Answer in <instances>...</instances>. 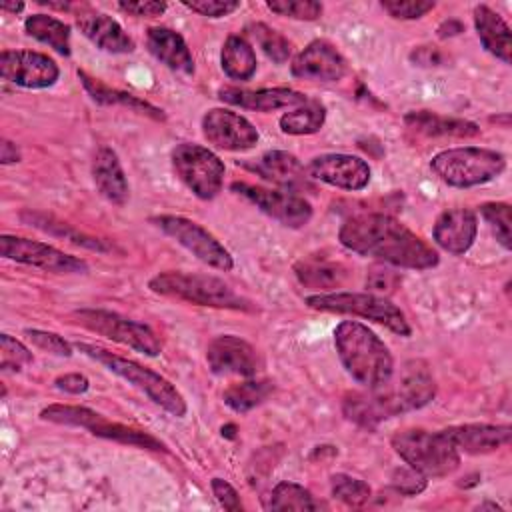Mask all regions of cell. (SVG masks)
<instances>
[{
    "instance_id": "obj_48",
    "label": "cell",
    "mask_w": 512,
    "mask_h": 512,
    "mask_svg": "<svg viewBox=\"0 0 512 512\" xmlns=\"http://www.w3.org/2000/svg\"><path fill=\"white\" fill-rule=\"evenodd\" d=\"M118 10L136 18H156L166 12V2L156 0H136V2H118Z\"/></svg>"
},
{
    "instance_id": "obj_7",
    "label": "cell",
    "mask_w": 512,
    "mask_h": 512,
    "mask_svg": "<svg viewBox=\"0 0 512 512\" xmlns=\"http://www.w3.org/2000/svg\"><path fill=\"white\" fill-rule=\"evenodd\" d=\"M430 168L448 186L472 188L500 176L506 168V158L490 148L460 146L438 152L430 160Z\"/></svg>"
},
{
    "instance_id": "obj_44",
    "label": "cell",
    "mask_w": 512,
    "mask_h": 512,
    "mask_svg": "<svg viewBox=\"0 0 512 512\" xmlns=\"http://www.w3.org/2000/svg\"><path fill=\"white\" fill-rule=\"evenodd\" d=\"M402 282V276L388 268V266H372L366 274V288L372 292V294H378V296H388L392 294Z\"/></svg>"
},
{
    "instance_id": "obj_23",
    "label": "cell",
    "mask_w": 512,
    "mask_h": 512,
    "mask_svg": "<svg viewBox=\"0 0 512 512\" xmlns=\"http://www.w3.org/2000/svg\"><path fill=\"white\" fill-rule=\"evenodd\" d=\"M92 180H94L96 190L108 202H112L116 206H124L128 202V198H130L128 178H126V174L122 170L118 154L112 148L102 146L94 154V160H92Z\"/></svg>"
},
{
    "instance_id": "obj_53",
    "label": "cell",
    "mask_w": 512,
    "mask_h": 512,
    "mask_svg": "<svg viewBox=\"0 0 512 512\" xmlns=\"http://www.w3.org/2000/svg\"><path fill=\"white\" fill-rule=\"evenodd\" d=\"M2 10H4V12L18 14V12L24 10V4H22V2H4V4H2Z\"/></svg>"
},
{
    "instance_id": "obj_1",
    "label": "cell",
    "mask_w": 512,
    "mask_h": 512,
    "mask_svg": "<svg viewBox=\"0 0 512 512\" xmlns=\"http://www.w3.org/2000/svg\"><path fill=\"white\" fill-rule=\"evenodd\" d=\"M338 240L350 252L398 268L428 270L440 260L428 242L388 214H358L348 218L338 232Z\"/></svg>"
},
{
    "instance_id": "obj_27",
    "label": "cell",
    "mask_w": 512,
    "mask_h": 512,
    "mask_svg": "<svg viewBox=\"0 0 512 512\" xmlns=\"http://www.w3.org/2000/svg\"><path fill=\"white\" fill-rule=\"evenodd\" d=\"M408 128L424 136H450V138H472L480 134L478 124L462 118L440 116L430 110H412L404 116Z\"/></svg>"
},
{
    "instance_id": "obj_6",
    "label": "cell",
    "mask_w": 512,
    "mask_h": 512,
    "mask_svg": "<svg viewBox=\"0 0 512 512\" xmlns=\"http://www.w3.org/2000/svg\"><path fill=\"white\" fill-rule=\"evenodd\" d=\"M390 442L394 452L426 478L448 476L460 466V452L442 430L410 428L396 432Z\"/></svg>"
},
{
    "instance_id": "obj_19",
    "label": "cell",
    "mask_w": 512,
    "mask_h": 512,
    "mask_svg": "<svg viewBox=\"0 0 512 512\" xmlns=\"http://www.w3.org/2000/svg\"><path fill=\"white\" fill-rule=\"evenodd\" d=\"M478 234V218L470 208H450L444 210L432 228L434 242L450 252V254H464L470 250Z\"/></svg>"
},
{
    "instance_id": "obj_35",
    "label": "cell",
    "mask_w": 512,
    "mask_h": 512,
    "mask_svg": "<svg viewBox=\"0 0 512 512\" xmlns=\"http://www.w3.org/2000/svg\"><path fill=\"white\" fill-rule=\"evenodd\" d=\"M94 436L106 438V440H114V442H122V444H130V446H138V448H148V450H166L164 444L154 438L152 434L144 432V430H136L118 422H110L102 416V420L90 430Z\"/></svg>"
},
{
    "instance_id": "obj_40",
    "label": "cell",
    "mask_w": 512,
    "mask_h": 512,
    "mask_svg": "<svg viewBox=\"0 0 512 512\" xmlns=\"http://www.w3.org/2000/svg\"><path fill=\"white\" fill-rule=\"evenodd\" d=\"M268 10L278 16L294 18V20H318L322 16V4L316 0H268Z\"/></svg>"
},
{
    "instance_id": "obj_39",
    "label": "cell",
    "mask_w": 512,
    "mask_h": 512,
    "mask_svg": "<svg viewBox=\"0 0 512 512\" xmlns=\"http://www.w3.org/2000/svg\"><path fill=\"white\" fill-rule=\"evenodd\" d=\"M480 214L490 226L496 240L502 244V248L510 250V206L506 202H486L480 206Z\"/></svg>"
},
{
    "instance_id": "obj_42",
    "label": "cell",
    "mask_w": 512,
    "mask_h": 512,
    "mask_svg": "<svg viewBox=\"0 0 512 512\" xmlns=\"http://www.w3.org/2000/svg\"><path fill=\"white\" fill-rule=\"evenodd\" d=\"M380 6L396 20H416L434 10L432 0H382Z\"/></svg>"
},
{
    "instance_id": "obj_51",
    "label": "cell",
    "mask_w": 512,
    "mask_h": 512,
    "mask_svg": "<svg viewBox=\"0 0 512 512\" xmlns=\"http://www.w3.org/2000/svg\"><path fill=\"white\" fill-rule=\"evenodd\" d=\"M20 150L14 142L10 140H2L0 144V162L2 164H14V162H20Z\"/></svg>"
},
{
    "instance_id": "obj_46",
    "label": "cell",
    "mask_w": 512,
    "mask_h": 512,
    "mask_svg": "<svg viewBox=\"0 0 512 512\" xmlns=\"http://www.w3.org/2000/svg\"><path fill=\"white\" fill-rule=\"evenodd\" d=\"M188 10L198 12L200 16H208V18H222V16H230L232 12H236L240 8L238 0H184L182 2Z\"/></svg>"
},
{
    "instance_id": "obj_26",
    "label": "cell",
    "mask_w": 512,
    "mask_h": 512,
    "mask_svg": "<svg viewBox=\"0 0 512 512\" xmlns=\"http://www.w3.org/2000/svg\"><path fill=\"white\" fill-rule=\"evenodd\" d=\"M474 26L486 52H490L504 64H510L512 38H510V26L504 22V18L492 8H488L486 4H478L474 8Z\"/></svg>"
},
{
    "instance_id": "obj_30",
    "label": "cell",
    "mask_w": 512,
    "mask_h": 512,
    "mask_svg": "<svg viewBox=\"0 0 512 512\" xmlns=\"http://www.w3.org/2000/svg\"><path fill=\"white\" fill-rule=\"evenodd\" d=\"M256 52L252 44L238 34L224 40L220 50V66L232 80H250L256 72Z\"/></svg>"
},
{
    "instance_id": "obj_43",
    "label": "cell",
    "mask_w": 512,
    "mask_h": 512,
    "mask_svg": "<svg viewBox=\"0 0 512 512\" xmlns=\"http://www.w3.org/2000/svg\"><path fill=\"white\" fill-rule=\"evenodd\" d=\"M26 338L42 352L54 354V356H72V346L68 340H64L62 336L54 334V332H46V330H38V328H26L24 330Z\"/></svg>"
},
{
    "instance_id": "obj_37",
    "label": "cell",
    "mask_w": 512,
    "mask_h": 512,
    "mask_svg": "<svg viewBox=\"0 0 512 512\" xmlns=\"http://www.w3.org/2000/svg\"><path fill=\"white\" fill-rule=\"evenodd\" d=\"M330 490L336 500H340L352 508L364 506L372 498V488L364 480L354 478L344 472H338L330 478Z\"/></svg>"
},
{
    "instance_id": "obj_49",
    "label": "cell",
    "mask_w": 512,
    "mask_h": 512,
    "mask_svg": "<svg viewBox=\"0 0 512 512\" xmlns=\"http://www.w3.org/2000/svg\"><path fill=\"white\" fill-rule=\"evenodd\" d=\"M54 386L62 392H68V394H84L90 386L88 378L84 374H78V372H70V374H62L54 380Z\"/></svg>"
},
{
    "instance_id": "obj_28",
    "label": "cell",
    "mask_w": 512,
    "mask_h": 512,
    "mask_svg": "<svg viewBox=\"0 0 512 512\" xmlns=\"http://www.w3.org/2000/svg\"><path fill=\"white\" fill-rule=\"evenodd\" d=\"M78 76H80V80H82L84 90L90 94V98H92L94 102H98V104H102V106H124V108H130V110H134V112H138V114H146V116H150L152 120H160V122L166 120V114H164L160 108L152 106L150 102H146V100H142V98H138V96H134V94H130V92L116 90V88H108V86H104L100 80L88 76V74L82 72V70H78Z\"/></svg>"
},
{
    "instance_id": "obj_24",
    "label": "cell",
    "mask_w": 512,
    "mask_h": 512,
    "mask_svg": "<svg viewBox=\"0 0 512 512\" xmlns=\"http://www.w3.org/2000/svg\"><path fill=\"white\" fill-rule=\"evenodd\" d=\"M80 32L100 50L112 54H126L134 50L132 38L124 32V28L108 14L88 12L76 18Z\"/></svg>"
},
{
    "instance_id": "obj_50",
    "label": "cell",
    "mask_w": 512,
    "mask_h": 512,
    "mask_svg": "<svg viewBox=\"0 0 512 512\" xmlns=\"http://www.w3.org/2000/svg\"><path fill=\"white\" fill-rule=\"evenodd\" d=\"M410 58L420 66H436L442 62V54L434 46H420L410 54Z\"/></svg>"
},
{
    "instance_id": "obj_41",
    "label": "cell",
    "mask_w": 512,
    "mask_h": 512,
    "mask_svg": "<svg viewBox=\"0 0 512 512\" xmlns=\"http://www.w3.org/2000/svg\"><path fill=\"white\" fill-rule=\"evenodd\" d=\"M0 356L2 370H22V366L32 364V352L10 334L0 336Z\"/></svg>"
},
{
    "instance_id": "obj_20",
    "label": "cell",
    "mask_w": 512,
    "mask_h": 512,
    "mask_svg": "<svg viewBox=\"0 0 512 512\" xmlns=\"http://www.w3.org/2000/svg\"><path fill=\"white\" fill-rule=\"evenodd\" d=\"M218 98L226 104L254 110V112H274L280 108H296L304 104L308 98L306 94L292 90V88H260V90H246V88H220Z\"/></svg>"
},
{
    "instance_id": "obj_38",
    "label": "cell",
    "mask_w": 512,
    "mask_h": 512,
    "mask_svg": "<svg viewBox=\"0 0 512 512\" xmlns=\"http://www.w3.org/2000/svg\"><path fill=\"white\" fill-rule=\"evenodd\" d=\"M250 34L254 36L256 44L262 48V52L274 62V64H284L290 54H292V46L288 42V38H284L280 32H276L274 28L258 22L250 26Z\"/></svg>"
},
{
    "instance_id": "obj_29",
    "label": "cell",
    "mask_w": 512,
    "mask_h": 512,
    "mask_svg": "<svg viewBox=\"0 0 512 512\" xmlns=\"http://www.w3.org/2000/svg\"><path fill=\"white\" fill-rule=\"evenodd\" d=\"M294 274H296L298 282L306 288L332 290L346 282L348 268L342 262L306 258V260H300L294 264Z\"/></svg>"
},
{
    "instance_id": "obj_52",
    "label": "cell",
    "mask_w": 512,
    "mask_h": 512,
    "mask_svg": "<svg viewBox=\"0 0 512 512\" xmlns=\"http://www.w3.org/2000/svg\"><path fill=\"white\" fill-rule=\"evenodd\" d=\"M464 30V26H462V22H458V20H444L440 26H438V36L440 38H448V36H456V34H460Z\"/></svg>"
},
{
    "instance_id": "obj_33",
    "label": "cell",
    "mask_w": 512,
    "mask_h": 512,
    "mask_svg": "<svg viewBox=\"0 0 512 512\" xmlns=\"http://www.w3.org/2000/svg\"><path fill=\"white\" fill-rule=\"evenodd\" d=\"M272 392H274V386L268 380H246L226 388L222 398L230 410L238 414H246L252 408L260 406Z\"/></svg>"
},
{
    "instance_id": "obj_12",
    "label": "cell",
    "mask_w": 512,
    "mask_h": 512,
    "mask_svg": "<svg viewBox=\"0 0 512 512\" xmlns=\"http://www.w3.org/2000/svg\"><path fill=\"white\" fill-rule=\"evenodd\" d=\"M0 254L6 260H14L26 266H34L46 272L56 274H84L88 272V264L82 258L66 254L46 242L30 240L22 236H0Z\"/></svg>"
},
{
    "instance_id": "obj_36",
    "label": "cell",
    "mask_w": 512,
    "mask_h": 512,
    "mask_svg": "<svg viewBox=\"0 0 512 512\" xmlns=\"http://www.w3.org/2000/svg\"><path fill=\"white\" fill-rule=\"evenodd\" d=\"M40 418L54 422V424H66V426H78V428L92 430L102 420V414H98L86 406L50 404L40 412Z\"/></svg>"
},
{
    "instance_id": "obj_13",
    "label": "cell",
    "mask_w": 512,
    "mask_h": 512,
    "mask_svg": "<svg viewBox=\"0 0 512 512\" xmlns=\"http://www.w3.org/2000/svg\"><path fill=\"white\" fill-rule=\"evenodd\" d=\"M232 190L288 228H302L312 218L310 202L296 192L274 190L246 182H234Z\"/></svg>"
},
{
    "instance_id": "obj_16",
    "label": "cell",
    "mask_w": 512,
    "mask_h": 512,
    "mask_svg": "<svg viewBox=\"0 0 512 512\" xmlns=\"http://www.w3.org/2000/svg\"><path fill=\"white\" fill-rule=\"evenodd\" d=\"M306 174L328 186L342 190H364L370 182V166L352 154H320L308 162Z\"/></svg>"
},
{
    "instance_id": "obj_45",
    "label": "cell",
    "mask_w": 512,
    "mask_h": 512,
    "mask_svg": "<svg viewBox=\"0 0 512 512\" xmlns=\"http://www.w3.org/2000/svg\"><path fill=\"white\" fill-rule=\"evenodd\" d=\"M392 488L404 496H414L420 494L426 486H428V478L420 472H416L414 468L406 466V468H396L392 472Z\"/></svg>"
},
{
    "instance_id": "obj_22",
    "label": "cell",
    "mask_w": 512,
    "mask_h": 512,
    "mask_svg": "<svg viewBox=\"0 0 512 512\" xmlns=\"http://www.w3.org/2000/svg\"><path fill=\"white\" fill-rule=\"evenodd\" d=\"M146 46L150 54L162 62L166 68H170L176 74L192 76L194 74V58L186 44V40L170 28H148L146 32Z\"/></svg>"
},
{
    "instance_id": "obj_4",
    "label": "cell",
    "mask_w": 512,
    "mask_h": 512,
    "mask_svg": "<svg viewBox=\"0 0 512 512\" xmlns=\"http://www.w3.org/2000/svg\"><path fill=\"white\" fill-rule=\"evenodd\" d=\"M148 288L154 294L190 302L196 306L228 308V310H252V304L238 296L222 278L194 272H160L148 280Z\"/></svg>"
},
{
    "instance_id": "obj_32",
    "label": "cell",
    "mask_w": 512,
    "mask_h": 512,
    "mask_svg": "<svg viewBox=\"0 0 512 512\" xmlns=\"http://www.w3.org/2000/svg\"><path fill=\"white\" fill-rule=\"evenodd\" d=\"M326 122V108L318 100H306L280 116V130L290 136L316 134Z\"/></svg>"
},
{
    "instance_id": "obj_9",
    "label": "cell",
    "mask_w": 512,
    "mask_h": 512,
    "mask_svg": "<svg viewBox=\"0 0 512 512\" xmlns=\"http://www.w3.org/2000/svg\"><path fill=\"white\" fill-rule=\"evenodd\" d=\"M172 170L178 180L200 200H212L220 194L224 184V162L206 146L182 142L174 146Z\"/></svg>"
},
{
    "instance_id": "obj_5",
    "label": "cell",
    "mask_w": 512,
    "mask_h": 512,
    "mask_svg": "<svg viewBox=\"0 0 512 512\" xmlns=\"http://www.w3.org/2000/svg\"><path fill=\"white\" fill-rule=\"evenodd\" d=\"M76 348L86 354L88 358L100 362L102 366H106L110 372H114L116 376L124 378L126 382H130L132 386H136L140 392H144L154 404H158L160 408H164L166 412H170L176 418L186 416V400L184 396L176 390V386L166 380L162 374L154 372L152 368H146L134 360H128L124 356H118L106 348H100L96 344H86V342H76Z\"/></svg>"
},
{
    "instance_id": "obj_3",
    "label": "cell",
    "mask_w": 512,
    "mask_h": 512,
    "mask_svg": "<svg viewBox=\"0 0 512 512\" xmlns=\"http://www.w3.org/2000/svg\"><path fill=\"white\" fill-rule=\"evenodd\" d=\"M334 346L344 370L358 384L376 390L390 382L394 358L368 326L356 320L340 322L334 328Z\"/></svg>"
},
{
    "instance_id": "obj_31",
    "label": "cell",
    "mask_w": 512,
    "mask_h": 512,
    "mask_svg": "<svg viewBox=\"0 0 512 512\" xmlns=\"http://www.w3.org/2000/svg\"><path fill=\"white\" fill-rule=\"evenodd\" d=\"M28 36L50 46L62 56L70 54V26L48 14H32L24 20Z\"/></svg>"
},
{
    "instance_id": "obj_10",
    "label": "cell",
    "mask_w": 512,
    "mask_h": 512,
    "mask_svg": "<svg viewBox=\"0 0 512 512\" xmlns=\"http://www.w3.org/2000/svg\"><path fill=\"white\" fill-rule=\"evenodd\" d=\"M72 316L86 330L96 332L112 342L128 346L146 356H158L162 350V344L150 326L138 320L120 316L118 312H110L102 308H80Z\"/></svg>"
},
{
    "instance_id": "obj_11",
    "label": "cell",
    "mask_w": 512,
    "mask_h": 512,
    "mask_svg": "<svg viewBox=\"0 0 512 512\" xmlns=\"http://www.w3.org/2000/svg\"><path fill=\"white\" fill-rule=\"evenodd\" d=\"M150 222L156 224L164 234L174 238L188 252H192L200 262L224 272L234 268L232 254L224 248V244L212 232H208L198 222L184 216H174V214L152 216Z\"/></svg>"
},
{
    "instance_id": "obj_17",
    "label": "cell",
    "mask_w": 512,
    "mask_h": 512,
    "mask_svg": "<svg viewBox=\"0 0 512 512\" xmlns=\"http://www.w3.org/2000/svg\"><path fill=\"white\" fill-rule=\"evenodd\" d=\"M206 360L218 376H254L260 366L256 348L234 334L216 336L206 348Z\"/></svg>"
},
{
    "instance_id": "obj_14",
    "label": "cell",
    "mask_w": 512,
    "mask_h": 512,
    "mask_svg": "<svg viewBox=\"0 0 512 512\" xmlns=\"http://www.w3.org/2000/svg\"><path fill=\"white\" fill-rule=\"evenodd\" d=\"M202 134L218 150L246 152L258 144V130L238 112L228 108H210L202 116Z\"/></svg>"
},
{
    "instance_id": "obj_8",
    "label": "cell",
    "mask_w": 512,
    "mask_h": 512,
    "mask_svg": "<svg viewBox=\"0 0 512 512\" xmlns=\"http://www.w3.org/2000/svg\"><path fill=\"white\" fill-rule=\"evenodd\" d=\"M304 304L318 312L332 314H352L376 324H382L394 334L410 336V324L404 312L390 302L386 296H378L372 292H330V294H314L304 300Z\"/></svg>"
},
{
    "instance_id": "obj_2",
    "label": "cell",
    "mask_w": 512,
    "mask_h": 512,
    "mask_svg": "<svg viewBox=\"0 0 512 512\" xmlns=\"http://www.w3.org/2000/svg\"><path fill=\"white\" fill-rule=\"evenodd\" d=\"M436 394L434 378L428 370V364L424 360H408L402 370L400 378L396 382V388L380 394H348L344 398V414L348 420L364 426L374 428L378 422L392 418L400 412L418 410L432 402Z\"/></svg>"
},
{
    "instance_id": "obj_25",
    "label": "cell",
    "mask_w": 512,
    "mask_h": 512,
    "mask_svg": "<svg viewBox=\"0 0 512 512\" xmlns=\"http://www.w3.org/2000/svg\"><path fill=\"white\" fill-rule=\"evenodd\" d=\"M254 170L262 178H266L290 192H298L302 186H308L306 170L302 168L300 160L294 154L284 152V150L264 152L258 158V162L254 164Z\"/></svg>"
},
{
    "instance_id": "obj_18",
    "label": "cell",
    "mask_w": 512,
    "mask_h": 512,
    "mask_svg": "<svg viewBox=\"0 0 512 512\" xmlns=\"http://www.w3.org/2000/svg\"><path fill=\"white\" fill-rule=\"evenodd\" d=\"M346 68L344 56L326 40H312L290 64L292 76L314 82H336L346 74Z\"/></svg>"
},
{
    "instance_id": "obj_47",
    "label": "cell",
    "mask_w": 512,
    "mask_h": 512,
    "mask_svg": "<svg viewBox=\"0 0 512 512\" xmlns=\"http://www.w3.org/2000/svg\"><path fill=\"white\" fill-rule=\"evenodd\" d=\"M210 486H212V492H214L218 504L224 510H230V512H240L242 510L240 496H238V492L234 490V486L230 482H226L222 478H212Z\"/></svg>"
},
{
    "instance_id": "obj_15",
    "label": "cell",
    "mask_w": 512,
    "mask_h": 512,
    "mask_svg": "<svg viewBox=\"0 0 512 512\" xmlns=\"http://www.w3.org/2000/svg\"><path fill=\"white\" fill-rule=\"evenodd\" d=\"M0 74L6 82L40 90L52 86L58 80L60 70L48 54L34 50H2Z\"/></svg>"
},
{
    "instance_id": "obj_34",
    "label": "cell",
    "mask_w": 512,
    "mask_h": 512,
    "mask_svg": "<svg viewBox=\"0 0 512 512\" xmlns=\"http://www.w3.org/2000/svg\"><path fill=\"white\" fill-rule=\"evenodd\" d=\"M266 508L268 510H318L322 508V504L304 486L284 480L272 488Z\"/></svg>"
},
{
    "instance_id": "obj_21",
    "label": "cell",
    "mask_w": 512,
    "mask_h": 512,
    "mask_svg": "<svg viewBox=\"0 0 512 512\" xmlns=\"http://www.w3.org/2000/svg\"><path fill=\"white\" fill-rule=\"evenodd\" d=\"M454 448L464 454H488L510 444L508 424H458L442 430Z\"/></svg>"
}]
</instances>
